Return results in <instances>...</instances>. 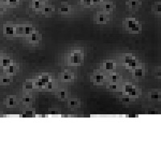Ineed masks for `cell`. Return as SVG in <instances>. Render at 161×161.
<instances>
[{
    "instance_id": "obj_1",
    "label": "cell",
    "mask_w": 161,
    "mask_h": 161,
    "mask_svg": "<svg viewBox=\"0 0 161 161\" xmlns=\"http://www.w3.org/2000/svg\"><path fill=\"white\" fill-rule=\"evenodd\" d=\"M84 60V54L81 49H75L68 57V64L71 66H79Z\"/></svg>"
},
{
    "instance_id": "obj_2",
    "label": "cell",
    "mask_w": 161,
    "mask_h": 161,
    "mask_svg": "<svg viewBox=\"0 0 161 161\" xmlns=\"http://www.w3.org/2000/svg\"><path fill=\"white\" fill-rule=\"evenodd\" d=\"M4 104L9 108L16 107L18 104V99L16 95H9L4 99Z\"/></svg>"
},
{
    "instance_id": "obj_3",
    "label": "cell",
    "mask_w": 161,
    "mask_h": 161,
    "mask_svg": "<svg viewBox=\"0 0 161 161\" xmlns=\"http://www.w3.org/2000/svg\"><path fill=\"white\" fill-rule=\"evenodd\" d=\"M3 33L7 37H13L16 35V26L5 24L3 27Z\"/></svg>"
},
{
    "instance_id": "obj_4",
    "label": "cell",
    "mask_w": 161,
    "mask_h": 161,
    "mask_svg": "<svg viewBox=\"0 0 161 161\" xmlns=\"http://www.w3.org/2000/svg\"><path fill=\"white\" fill-rule=\"evenodd\" d=\"M127 31L131 33H133V34H138L139 32H141L142 30V27H141L140 23H138V21L135 22V23L131 24V26L127 27Z\"/></svg>"
},
{
    "instance_id": "obj_5",
    "label": "cell",
    "mask_w": 161,
    "mask_h": 161,
    "mask_svg": "<svg viewBox=\"0 0 161 161\" xmlns=\"http://www.w3.org/2000/svg\"><path fill=\"white\" fill-rule=\"evenodd\" d=\"M12 81L13 79H12V76H10V75L4 73V74L0 76V85H2V86H10L12 84Z\"/></svg>"
},
{
    "instance_id": "obj_6",
    "label": "cell",
    "mask_w": 161,
    "mask_h": 161,
    "mask_svg": "<svg viewBox=\"0 0 161 161\" xmlns=\"http://www.w3.org/2000/svg\"><path fill=\"white\" fill-rule=\"evenodd\" d=\"M95 19L98 24H106L108 22V17H107V14L102 13V12L97 14Z\"/></svg>"
},
{
    "instance_id": "obj_7",
    "label": "cell",
    "mask_w": 161,
    "mask_h": 161,
    "mask_svg": "<svg viewBox=\"0 0 161 161\" xmlns=\"http://www.w3.org/2000/svg\"><path fill=\"white\" fill-rule=\"evenodd\" d=\"M116 68V64L112 61H107L102 64V68L107 72H111Z\"/></svg>"
},
{
    "instance_id": "obj_8",
    "label": "cell",
    "mask_w": 161,
    "mask_h": 161,
    "mask_svg": "<svg viewBox=\"0 0 161 161\" xmlns=\"http://www.w3.org/2000/svg\"><path fill=\"white\" fill-rule=\"evenodd\" d=\"M40 35L39 34L37 31H35L32 34H31L29 37H27V40L30 44H37L40 40Z\"/></svg>"
},
{
    "instance_id": "obj_9",
    "label": "cell",
    "mask_w": 161,
    "mask_h": 161,
    "mask_svg": "<svg viewBox=\"0 0 161 161\" xmlns=\"http://www.w3.org/2000/svg\"><path fill=\"white\" fill-rule=\"evenodd\" d=\"M132 71V74L135 77H137V78H140V77H143L144 76V73H145V70L144 68L140 67L138 65L137 68H134Z\"/></svg>"
},
{
    "instance_id": "obj_10",
    "label": "cell",
    "mask_w": 161,
    "mask_h": 161,
    "mask_svg": "<svg viewBox=\"0 0 161 161\" xmlns=\"http://www.w3.org/2000/svg\"><path fill=\"white\" fill-rule=\"evenodd\" d=\"M3 70H4V73H6V74L10 75V76H13L17 72V67H16V64L13 63L11 65L8 66V67H7V68H3Z\"/></svg>"
},
{
    "instance_id": "obj_11",
    "label": "cell",
    "mask_w": 161,
    "mask_h": 161,
    "mask_svg": "<svg viewBox=\"0 0 161 161\" xmlns=\"http://www.w3.org/2000/svg\"><path fill=\"white\" fill-rule=\"evenodd\" d=\"M61 80L63 81V82H72L73 79H74V74H73V73H70V72H64V73H62L61 74Z\"/></svg>"
},
{
    "instance_id": "obj_12",
    "label": "cell",
    "mask_w": 161,
    "mask_h": 161,
    "mask_svg": "<svg viewBox=\"0 0 161 161\" xmlns=\"http://www.w3.org/2000/svg\"><path fill=\"white\" fill-rule=\"evenodd\" d=\"M81 105V101L77 98H71L68 101V107L71 109H76L80 107Z\"/></svg>"
},
{
    "instance_id": "obj_13",
    "label": "cell",
    "mask_w": 161,
    "mask_h": 161,
    "mask_svg": "<svg viewBox=\"0 0 161 161\" xmlns=\"http://www.w3.org/2000/svg\"><path fill=\"white\" fill-rule=\"evenodd\" d=\"M13 60L9 57H4L1 60V61H0V66L2 67V68H5L8 67L9 65H11L12 64H13Z\"/></svg>"
},
{
    "instance_id": "obj_14",
    "label": "cell",
    "mask_w": 161,
    "mask_h": 161,
    "mask_svg": "<svg viewBox=\"0 0 161 161\" xmlns=\"http://www.w3.org/2000/svg\"><path fill=\"white\" fill-rule=\"evenodd\" d=\"M93 80L95 84L100 85L105 81V75L102 73H97L93 76Z\"/></svg>"
},
{
    "instance_id": "obj_15",
    "label": "cell",
    "mask_w": 161,
    "mask_h": 161,
    "mask_svg": "<svg viewBox=\"0 0 161 161\" xmlns=\"http://www.w3.org/2000/svg\"><path fill=\"white\" fill-rule=\"evenodd\" d=\"M126 4L131 8V9L135 10L139 6V0H128Z\"/></svg>"
},
{
    "instance_id": "obj_16",
    "label": "cell",
    "mask_w": 161,
    "mask_h": 161,
    "mask_svg": "<svg viewBox=\"0 0 161 161\" xmlns=\"http://www.w3.org/2000/svg\"><path fill=\"white\" fill-rule=\"evenodd\" d=\"M23 90H32L33 89H36L33 81H27L23 84Z\"/></svg>"
},
{
    "instance_id": "obj_17",
    "label": "cell",
    "mask_w": 161,
    "mask_h": 161,
    "mask_svg": "<svg viewBox=\"0 0 161 161\" xmlns=\"http://www.w3.org/2000/svg\"><path fill=\"white\" fill-rule=\"evenodd\" d=\"M135 87V86H134L131 83H126V84H124V86H123V92H124V93L126 95H128V94L134 89Z\"/></svg>"
},
{
    "instance_id": "obj_18",
    "label": "cell",
    "mask_w": 161,
    "mask_h": 161,
    "mask_svg": "<svg viewBox=\"0 0 161 161\" xmlns=\"http://www.w3.org/2000/svg\"><path fill=\"white\" fill-rule=\"evenodd\" d=\"M36 30L32 26H25L23 27V36L25 37H29L30 35L32 34Z\"/></svg>"
},
{
    "instance_id": "obj_19",
    "label": "cell",
    "mask_w": 161,
    "mask_h": 161,
    "mask_svg": "<svg viewBox=\"0 0 161 161\" xmlns=\"http://www.w3.org/2000/svg\"><path fill=\"white\" fill-rule=\"evenodd\" d=\"M149 98L152 101H159L160 99V93L159 91H152L149 93Z\"/></svg>"
},
{
    "instance_id": "obj_20",
    "label": "cell",
    "mask_w": 161,
    "mask_h": 161,
    "mask_svg": "<svg viewBox=\"0 0 161 161\" xmlns=\"http://www.w3.org/2000/svg\"><path fill=\"white\" fill-rule=\"evenodd\" d=\"M126 67H127V69H131V70H133L134 68H137L138 66V60L136 59V58H135L132 61L130 62L129 64H127V65H125Z\"/></svg>"
},
{
    "instance_id": "obj_21",
    "label": "cell",
    "mask_w": 161,
    "mask_h": 161,
    "mask_svg": "<svg viewBox=\"0 0 161 161\" xmlns=\"http://www.w3.org/2000/svg\"><path fill=\"white\" fill-rule=\"evenodd\" d=\"M39 79L40 80L41 82H43V84L44 85V86H45V85L48 83L49 81H51V77H50L48 74H45V73H43V74H41L40 76H39L38 77Z\"/></svg>"
},
{
    "instance_id": "obj_22",
    "label": "cell",
    "mask_w": 161,
    "mask_h": 161,
    "mask_svg": "<svg viewBox=\"0 0 161 161\" xmlns=\"http://www.w3.org/2000/svg\"><path fill=\"white\" fill-rule=\"evenodd\" d=\"M32 7L35 10L42 9L43 7V2H40L39 0H33L32 2Z\"/></svg>"
},
{
    "instance_id": "obj_23",
    "label": "cell",
    "mask_w": 161,
    "mask_h": 161,
    "mask_svg": "<svg viewBox=\"0 0 161 161\" xmlns=\"http://www.w3.org/2000/svg\"><path fill=\"white\" fill-rule=\"evenodd\" d=\"M57 98H59L60 100H65L67 98V97H68V93H67V92H66L65 90L61 89V90H59L57 92Z\"/></svg>"
},
{
    "instance_id": "obj_24",
    "label": "cell",
    "mask_w": 161,
    "mask_h": 161,
    "mask_svg": "<svg viewBox=\"0 0 161 161\" xmlns=\"http://www.w3.org/2000/svg\"><path fill=\"white\" fill-rule=\"evenodd\" d=\"M103 9H104V11L106 12H111L114 9V4L110 2H106L103 5Z\"/></svg>"
},
{
    "instance_id": "obj_25",
    "label": "cell",
    "mask_w": 161,
    "mask_h": 161,
    "mask_svg": "<svg viewBox=\"0 0 161 161\" xmlns=\"http://www.w3.org/2000/svg\"><path fill=\"white\" fill-rule=\"evenodd\" d=\"M135 58V57L134 56L131 54L125 55L124 57H123V63H124L125 65H127V64H129L130 62L132 61Z\"/></svg>"
},
{
    "instance_id": "obj_26",
    "label": "cell",
    "mask_w": 161,
    "mask_h": 161,
    "mask_svg": "<svg viewBox=\"0 0 161 161\" xmlns=\"http://www.w3.org/2000/svg\"><path fill=\"white\" fill-rule=\"evenodd\" d=\"M20 102L23 105H29L32 102V98L30 96H23L20 99Z\"/></svg>"
},
{
    "instance_id": "obj_27",
    "label": "cell",
    "mask_w": 161,
    "mask_h": 161,
    "mask_svg": "<svg viewBox=\"0 0 161 161\" xmlns=\"http://www.w3.org/2000/svg\"><path fill=\"white\" fill-rule=\"evenodd\" d=\"M70 11H71V8L69 7V6H68V5H63V6H61V7L59 8V12L61 14H65V15L69 13Z\"/></svg>"
},
{
    "instance_id": "obj_28",
    "label": "cell",
    "mask_w": 161,
    "mask_h": 161,
    "mask_svg": "<svg viewBox=\"0 0 161 161\" xmlns=\"http://www.w3.org/2000/svg\"><path fill=\"white\" fill-rule=\"evenodd\" d=\"M110 79L111 83H118V81L120 80V76L117 73H113V74L110 75Z\"/></svg>"
},
{
    "instance_id": "obj_29",
    "label": "cell",
    "mask_w": 161,
    "mask_h": 161,
    "mask_svg": "<svg viewBox=\"0 0 161 161\" xmlns=\"http://www.w3.org/2000/svg\"><path fill=\"white\" fill-rule=\"evenodd\" d=\"M42 11H43V13L44 14H51L52 12H53L54 8L51 6H45V7H42Z\"/></svg>"
},
{
    "instance_id": "obj_30",
    "label": "cell",
    "mask_w": 161,
    "mask_h": 161,
    "mask_svg": "<svg viewBox=\"0 0 161 161\" xmlns=\"http://www.w3.org/2000/svg\"><path fill=\"white\" fill-rule=\"evenodd\" d=\"M127 96H129V97H131V98H137V97L138 96V90L137 89V88H135V87L134 89H133V90H132L131 92V93H130Z\"/></svg>"
},
{
    "instance_id": "obj_31",
    "label": "cell",
    "mask_w": 161,
    "mask_h": 161,
    "mask_svg": "<svg viewBox=\"0 0 161 161\" xmlns=\"http://www.w3.org/2000/svg\"><path fill=\"white\" fill-rule=\"evenodd\" d=\"M160 2H156V3L155 4L154 7H153V11H154L156 13L160 14Z\"/></svg>"
},
{
    "instance_id": "obj_32",
    "label": "cell",
    "mask_w": 161,
    "mask_h": 161,
    "mask_svg": "<svg viewBox=\"0 0 161 161\" xmlns=\"http://www.w3.org/2000/svg\"><path fill=\"white\" fill-rule=\"evenodd\" d=\"M53 86H54V82L51 80L49 82L45 85V86H44V89H53Z\"/></svg>"
},
{
    "instance_id": "obj_33",
    "label": "cell",
    "mask_w": 161,
    "mask_h": 161,
    "mask_svg": "<svg viewBox=\"0 0 161 161\" xmlns=\"http://www.w3.org/2000/svg\"><path fill=\"white\" fill-rule=\"evenodd\" d=\"M107 88L109 89L110 90L114 91L118 89V85H117V83H110L109 86H107Z\"/></svg>"
},
{
    "instance_id": "obj_34",
    "label": "cell",
    "mask_w": 161,
    "mask_h": 161,
    "mask_svg": "<svg viewBox=\"0 0 161 161\" xmlns=\"http://www.w3.org/2000/svg\"><path fill=\"white\" fill-rule=\"evenodd\" d=\"M81 3L84 6H90L93 4L92 0H81Z\"/></svg>"
},
{
    "instance_id": "obj_35",
    "label": "cell",
    "mask_w": 161,
    "mask_h": 161,
    "mask_svg": "<svg viewBox=\"0 0 161 161\" xmlns=\"http://www.w3.org/2000/svg\"><path fill=\"white\" fill-rule=\"evenodd\" d=\"M132 98H131V97H129V96H126V97H123V98H121V101L123 102H124V103H129L131 101Z\"/></svg>"
},
{
    "instance_id": "obj_36",
    "label": "cell",
    "mask_w": 161,
    "mask_h": 161,
    "mask_svg": "<svg viewBox=\"0 0 161 161\" xmlns=\"http://www.w3.org/2000/svg\"><path fill=\"white\" fill-rule=\"evenodd\" d=\"M19 0H7V3L10 5H16Z\"/></svg>"
},
{
    "instance_id": "obj_37",
    "label": "cell",
    "mask_w": 161,
    "mask_h": 161,
    "mask_svg": "<svg viewBox=\"0 0 161 161\" xmlns=\"http://www.w3.org/2000/svg\"><path fill=\"white\" fill-rule=\"evenodd\" d=\"M5 12V7L2 6V5L0 4V15H2V14Z\"/></svg>"
},
{
    "instance_id": "obj_38",
    "label": "cell",
    "mask_w": 161,
    "mask_h": 161,
    "mask_svg": "<svg viewBox=\"0 0 161 161\" xmlns=\"http://www.w3.org/2000/svg\"><path fill=\"white\" fill-rule=\"evenodd\" d=\"M3 57H4V54H3V52H2V51H0V61H1V60H2Z\"/></svg>"
},
{
    "instance_id": "obj_39",
    "label": "cell",
    "mask_w": 161,
    "mask_h": 161,
    "mask_svg": "<svg viewBox=\"0 0 161 161\" xmlns=\"http://www.w3.org/2000/svg\"><path fill=\"white\" fill-rule=\"evenodd\" d=\"M92 2H93V3L96 4V3H100L102 2V0H92Z\"/></svg>"
},
{
    "instance_id": "obj_40",
    "label": "cell",
    "mask_w": 161,
    "mask_h": 161,
    "mask_svg": "<svg viewBox=\"0 0 161 161\" xmlns=\"http://www.w3.org/2000/svg\"><path fill=\"white\" fill-rule=\"evenodd\" d=\"M39 1L41 2H45V1H47V0H39Z\"/></svg>"
},
{
    "instance_id": "obj_41",
    "label": "cell",
    "mask_w": 161,
    "mask_h": 161,
    "mask_svg": "<svg viewBox=\"0 0 161 161\" xmlns=\"http://www.w3.org/2000/svg\"><path fill=\"white\" fill-rule=\"evenodd\" d=\"M1 1H2V2H7V0H1Z\"/></svg>"
},
{
    "instance_id": "obj_42",
    "label": "cell",
    "mask_w": 161,
    "mask_h": 161,
    "mask_svg": "<svg viewBox=\"0 0 161 161\" xmlns=\"http://www.w3.org/2000/svg\"><path fill=\"white\" fill-rule=\"evenodd\" d=\"M1 116H2V114H0V117H1Z\"/></svg>"
}]
</instances>
